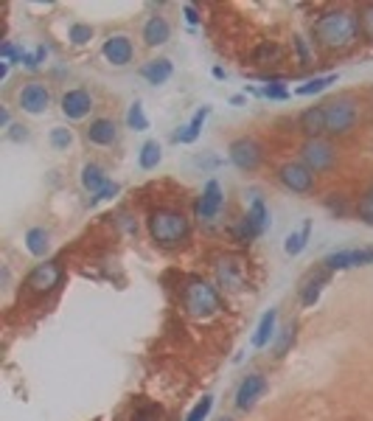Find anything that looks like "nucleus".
<instances>
[{
    "instance_id": "6ab92c4d",
    "label": "nucleus",
    "mask_w": 373,
    "mask_h": 421,
    "mask_svg": "<svg viewBox=\"0 0 373 421\" xmlns=\"http://www.w3.org/2000/svg\"><path fill=\"white\" fill-rule=\"evenodd\" d=\"M275 335H278V309H267V312L261 315V320H258L253 337H250V346H253V349H267V346H272Z\"/></svg>"
},
{
    "instance_id": "a18cd8bd",
    "label": "nucleus",
    "mask_w": 373,
    "mask_h": 421,
    "mask_svg": "<svg viewBox=\"0 0 373 421\" xmlns=\"http://www.w3.org/2000/svg\"><path fill=\"white\" fill-rule=\"evenodd\" d=\"M6 138L14 140V143H23V140L31 138V130H28L25 124H11V127L6 130Z\"/></svg>"
},
{
    "instance_id": "4468645a",
    "label": "nucleus",
    "mask_w": 373,
    "mask_h": 421,
    "mask_svg": "<svg viewBox=\"0 0 373 421\" xmlns=\"http://www.w3.org/2000/svg\"><path fill=\"white\" fill-rule=\"evenodd\" d=\"M96 107V99L87 87H71L59 96V113L68 121H84Z\"/></svg>"
},
{
    "instance_id": "09e8293b",
    "label": "nucleus",
    "mask_w": 373,
    "mask_h": 421,
    "mask_svg": "<svg viewBox=\"0 0 373 421\" xmlns=\"http://www.w3.org/2000/svg\"><path fill=\"white\" fill-rule=\"evenodd\" d=\"M0 127H3V130H8V127H11V113H8V107H3V110H0Z\"/></svg>"
},
{
    "instance_id": "e433bc0d",
    "label": "nucleus",
    "mask_w": 373,
    "mask_h": 421,
    "mask_svg": "<svg viewBox=\"0 0 373 421\" xmlns=\"http://www.w3.org/2000/svg\"><path fill=\"white\" fill-rule=\"evenodd\" d=\"M211 410H214V396L211 393H205L188 413H185V419L183 421H208V416H211Z\"/></svg>"
},
{
    "instance_id": "f3484780",
    "label": "nucleus",
    "mask_w": 373,
    "mask_h": 421,
    "mask_svg": "<svg viewBox=\"0 0 373 421\" xmlns=\"http://www.w3.org/2000/svg\"><path fill=\"white\" fill-rule=\"evenodd\" d=\"M141 40L147 48H160L171 40V23L163 14H149L141 26Z\"/></svg>"
},
{
    "instance_id": "de8ad7c7",
    "label": "nucleus",
    "mask_w": 373,
    "mask_h": 421,
    "mask_svg": "<svg viewBox=\"0 0 373 421\" xmlns=\"http://www.w3.org/2000/svg\"><path fill=\"white\" fill-rule=\"evenodd\" d=\"M118 225L121 228H127L130 233H138V222H130V213L124 211V213H118Z\"/></svg>"
},
{
    "instance_id": "f257e3e1",
    "label": "nucleus",
    "mask_w": 373,
    "mask_h": 421,
    "mask_svg": "<svg viewBox=\"0 0 373 421\" xmlns=\"http://www.w3.org/2000/svg\"><path fill=\"white\" fill-rule=\"evenodd\" d=\"M309 37H311L314 45H320V48L328 51V54H334V51H337V54L351 51V48L362 40L357 9H348V6H331V9L320 11V14L311 20Z\"/></svg>"
},
{
    "instance_id": "ea45409f",
    "label": "nucleus",
    "mask_w": 373,
    "mask_h": 421,
    "mask_svg": "<svg viewBox=\"0 0 373 421\" xmlns=\"http://www.w3.org/2000/svg\"><path fill=\"white\" fill-rule=\"evenodd\" d=\"M354 213H357V219H360V222H365V225H371V228H373V197L368 194V191H365V194L357 200Z\"/></svg>"
},
{
    "instance_id": "a19ab883",
    "label": "nucleus",
    "mask_w": 373,
    "mask_h": 421,
    "mask_svg": "<svg viewBox=\"0 0 373 421\" xmlns=\"http://www.w3.org/2000/svg\"><path fill=\"white\" fill-rule=\"evenodd\" d=\"M0 57H3V62H8V65H23L25 48H20V45H14V43H3V45H0Z\"/></svg>"
},
{
    "instance_id": "37998d69",
    "label": "nucleus",
    "mask_w": 373,
    "mask_h": 421,
    "mask_svg": "<svg viewBox=\"0 0 373 421\" xmlns=\"http://www.w3.org/2000/svg\"><path fill=\"white\" fill-rule=\"evenodd\" d=\"M261 96L270 99V101H289V99H292V90L278 82V84H264V87H261Z\"/></svg>"
},
{
    "instance_id": "ddd939ff",
    "label": "nucleus",
    "mask_w": 373,
    "mask_h": 421,
    "mask_svg": "<svg viewBox=\"0 0 373 421\" xmlns=\"http://www.w3.org/2000/svg\"><path fill=\"white\" fill-rule=\"evenodd\" d=\"M373 264V247H348V250H334L323 259V270L328 273H343L354 267H368Z\"/></svg>"
},
{
    "instance_id": "4be33fe9",
    "label": "nucleus",
    "mask_w": 373,
    "mask_h": 421,
    "mask_svg": "<svg viewBox=\"0 0 373 421\" xmlns=\"http://www.w3.org/2000/svg\"><path fill=\"white\" fill-rule=\"evenodd\" d=\"M79 183H81V189H84L90 197H96V194L110 183V177H107V172H104L101 163L87 160V163L81 166V172H79Z\"/></svg>"
},
{
    "instance_id": "c9c22d12",
    "label": "nucleus",
    "mask_w": 373,
    "mask_h": 421,
    "mask_svg": "<svg viewBox=\"0 0 373 421\" xmlns=\"http://www.w3.org/2000/svg\"><path fill=\"white\" fill-rule=\"evenodd\" d=\"M323 208L328 211L334 219H345V216L351 213V206H348V200H345L343 194H328V197L323 200Z\"/></svg>"
},
{
    "instance_id": "20e7f679",
    "label": "nucleus",
    "mask_w": 373,
    "mask_h": 421,
    "mask_svg": "<svg viewBox=\"0 0 373 421\" xmlns=\"http://www.w3.org/2000/svg\"><path fill=\"white\" fill-rule=\"evenodd\" d=\"M323 113H326V138H345L360 124V101L351 93H340L323 101Z\"/></svg>"
},
{
    "instance_id": "b1692460",
    "label": "nucleus",
    "mask_w": 373,
    "mask_h": 421,
    "mask_svg": "<svg viewBox=\"0 0 373 421\" xmlns=\"http://www.w3.org/2000/svg\"><path fill=\"white\" fill-rule=\"evenodd\" d=\"M141 79L151 84V87H160V84H166L171 76H174V65H171V60H166V57H157V60H149V62H144L141 68Z\"/></svg>"
},
{
    "instance_id": "a878e982",
    "label": "nucleus",
    "mask_w": 373,
    "mask_h": 421,
    "mask_svg": "<svg viewBox=\"0 0 373 421\" xmlns=\"http://www.w3.org/2000/svg\"><path fill=\"white\" fill-rule=\"evenodd\" d=\"M311 228H314V219H303L300 230H292V233H287V239H284V253H287V256L298 259L300 253H303V250L309 247V239H311Z\"/></svg>"
},
{
    "instance_id": "603ef678",
    "label": "nucleus",
    "mask_w": 373,
    "mask_h": 421,
    "mask_svg": "<svg viewBox=\"0 0 373 421\" xmlns=\"http://www.w3.org/2000/svg\"><path fill=\"white\" fill-rule=\"evenodd\" d=\"M230 104H233V107H236V104H244V96H233Z\"/></svg>"
},
{
    "instance_id": "c756f323",
    "label": "nucleus",
    "mask_w": 373,
    "mask_h": 421,
    "mask_svg": "<svg viewBox=\"0 0 373 421\" xmlns=\"http://www.w3.org/2000/svg\"><path fill=\"white\" fill-rule=\"evenodd\" d=\"M230 239H233L239 247H250L258 236H256V230H253L250 219H247V216H239V219L230 225Z\"/></svg>"
},
{
    "instance_id": "f03ea898",
    "label": "nucleus",
    "mask_w": 373,
    "mask_h": 421,
    "mask_svg": "<svg viewBox=\"0 0 373 421\" xmlns=\"http://www.w3.org/2000/svg\"><path fill=\"white\" fill-rule=\"evenodd\" d=\"M191 216L183 208H171V206H160L149 211L147 216V230L154 247L160 250H180L188 239H191Z\"/></svg>"
},
{
    "instance_id": "c85d7f7f",
    "label": "nucleus",
    "mask_w": 373,
    "mask_h": 421,
    "mask_svg": "<svg viewBox=\"0 0 373 421\" xmlns=\"http://www.w3.org/2000/svg\"><path fill=\"white\" fill-rule=\"evenodd\" d=\"M163 163V146L157 143V140H147L141 149H138V166L144 169V172H151V169H157Z\"/></svg>"
},
{
    "instance_id": "f8f14e48",
    "label": "nucleus",
    "mask_w": 373,
    "mask_h": 421,
    "mask_svg": "<svg viewBox=\"0 0 373 421\" xmlns=\"http://www.w3.org/2000/svg\"><path fill=\"white\" fill-rule=\"evenodd\" d=\"M267 388H270V382H267V376H264L261 371H253V374H247V376L239 382V388H236V396H233V405H236V410H241V413L253 410V408L258 405V399L267 393Z\"/></svg>"
},
{
    "instance_id": "8fccbe9b",
    "label": "nucleus",
    "mask_w": 373,
    "mask_h": 421,
    "mask_svg": "<svg viewBox=\"0 0 373 421\" xmlns=\"http://www.w3.org/2000/svg\"><path fill=\"white\" fill-rule=\"evenodd\" d=\"M8 68H11L8 62H0V82H6V79H8Z\"/></svg>"
},
{
    "instance_id": "393cba45",
    "label": "nucleus",
    "mask_w": 373,
    "mask_h": 421,
    "mask_svg": "<svg viewBox=\"0 0 373 421\" xmlns=\"http://www.w3.org/2000/svg\"><path fill=\"white\" fill-rule=\"evenodd\" d=\"M23 242L34 259H45L51 253V230H45V228H28Z\"/></svg>"
},
{
    "instance_id": "864d4df0",
    "label": "nucleus",
    "mask_w": 373,
    "mask_h": 421,
    "mask_svg": "<svg viewBox=\"0 0 373 421\" xmlns=\"http://www.w3.org/2000/svg\"><path fill=\"white\" fill-rule=\"evenodd\" d=\"M219 421H233V419H230V416H222V419H219Z\"/></svg>"
},
{
    "instance_id": "5fc2aeb1",
    "label": "nucleus",
    "mask_w": 373,
    "mask_h": 421,
    "mask_svg": "<svg viewBox=\"0 0 373 421\" xmlns=\"http://www.w3.org/2000/svg\"><path fill=\"white\" fill-rule=\"evenodd\" d=\"M368 194H371V197H373V183H371V189H368Z\"/></svg>"
},
{
    "instance_id": "cd10ccee",
    "label": "nucleus",
    "mask_w": 373,
    "mask_h": 421,
    "mask_svg": "<svg viewBox=\"0 0 373 421\" xmlns=\"http://www.w3.org/2000/svg\"><path fill=\"white\" fill-rule=\"evenodd\" d=\"M337 79H340V73H323V76H311V79H306L300 87H295V96H303V99H309V96H317V93L328 90L331 84H337Z\"/></svg>"
},
{
    "instance_id": "9b49d317",
    "label": "nucleus",
    "mask_w": 373,
    "mask_h": 421,
    "mask_svg": "<svg viewBox=\"0 0 373 421\" xmlns=\"http://www.w3.org/2000/svg\"><path fill=\"white\" fill-rule=\"evenodd\" d=\"M135 54H138V45L130 34L124 31H115V34H107V40L101 43V57L107 65L113 68H127L135 62Z\"/></svg>"
},
{
    "instance_id": "473e14b6",
    "label": "nucleus",
    "mask_w": 373,
    "mask_h": 421,
    "mask_svg": "<svg viewBox=\"0 0 373 421\" xmlns=\"http://www.w3.org/2000/svg\"><path fill=\"white\" fill-rule=\"evenodd\" d=\"M163 419V408L157 402H138L130 413V421H160Z\"/></svg>"
},
{
    "instance_id": "5701e85b",
    "label": "nucleus",
    "mask_w": 373,
    "mask_h": 421,
    "mask_svg": "<svg viewBox=\"0 0 373 421\" xmlns=\"http://www.w3.org/2000/svg\"><path fill=\"white\" fill-rule=\"evenodd\" d=\"M328 279H331V273H328V270H320V273H311L309 279L303 281V286H300V306H303V309L317 306L323 289L328 286Z\"/></svg>"
},
{
    "instance_id": "a211bd4d",
    "label": "nucleus",
    "mask_w": 373,
    "mask_h": 421,
    "mask_svg": "<svg viewBox=\"0 0 373 421\" xmlns=\"http://www.w3.org/2000/svg\"><path fill=\"white\" fill-rule=\"evenodd\" d=\"M208 116H211V107H208V104L197 107V110H194V116H191L185 124H180V127L174 130L171 140H174V143H183V146H188V143H197V138L202 135V127H205Z\"/></svg>"
},
{
    "instance_id": "aec40b11",
    "label": "nucleus",
    "mask_w": 373,
    "mask_h": 421,
    "mask_svg": "<svg viewBox=\"0 0 373 421\" xmlns=\"http://www.w3.org/2000/svg\"><path fill=\"white\" fill-rule=\"evenodd\" d=\"M298 130L306 138H326V113H323V104L306 107V110L300 113Z\"/></svg>"
},
{
    "instance_id": "1a4fd4ad",
    "label": "nucleus",
    "mask_w": 373,
    "mask_h": 421,
    "mask_svg": "<svg viewBox=\"0 0 373 421\" xmlns=\"http://www.w3.org/2000/svg\"><path fill=\"white\" fill-rule=\"evenodd\" d=\"M51 101H54V93H51V87L42 79H31V82H25L17 90V107L25 116H42V113H48Z\"/></svg>"
},
{
    "instance_id": "0eeeda50",
    "label": "nucleus",
    "mask_w": 373,
    "mask_h": 421,
    "mask_svg": "<svg viewBox=\"0 0 373 421\" xmlns=\"http://www.w3.org/2000/svg\"><path fill=\"white\" fill-rule=\"evenodd\" d=\"M222 208H224V189L217 177H211V180L202 186L200 197L194 200V219H197L200 225H211V222L219 219Z\"/></svg>"
},
{
    "instance_id": "412c9836",
    "label": "nucleus",
    "mask_w": 373,
    "mask_h": 421,
    "mask_svg": "<svg viewBox=\"0 0 373 421\" xmlns=\"http://www.w3.org/2000/svg\"><path fill=\"white\" fill-rule=\"evenodd\" d=\"M244 216L250 219V225H253V230H256L258 239H261V236L270 230V225H272L270 206H267V200H264L261 194H253V197H250V206H247V213H244Z\"/></svg>"
},
{
    "instance_id": "79ce46f5",
    "label": "nucleus",
    "mask_w": 373,
    "mask_h": 421,
    "mask_svg": "<svg viewBox=\"0 0 373 421\" xmlns=\"http://www.w3.org/2000/svg\"><path fill=\"white\" fill-rule=\"evenodd\" d=\"M311 40H306L303 34H295L292 37V48H295V54H298L300 65H311Z\"/></svg>"
},
{
    "instance_id": "423d86ee",
    "label": "nucleus",
    "mask_w": 373,
    "mask_h": 421,
    "mask_svg": "<svg viewBox=\"0 0 373 421\" xmlns=\"http://www.w3.org/2000/svg\"><path fill=\"white\" fill-rule=\"evenodd\" d=\"M264 157H267L264 143L258 138H253V135H241V138H233L227 143V160L239 172H244V174L258 172L261 163H264Z\"/></svg>"
},
{
    "instance_id": "bb28decb",
    "label": "nucleus",
    "mask_w": 373,
    "mask_h": 421,
    "mask_svg": "<svg viewBox=\"0 0 373 421\" xmlns=\"http://www.w3.org/2000/svg\"><path fill=\"white\" fill-rule=\"evenodd\" d=\"M295 340H298V323L292 320V323H287L284 329H278V335H275V340H272V357L275 359H284L289 349L295 346Z\"/></svg>"
},
{
    "instance_id": "39448f33",
    "label": "nucleus",
    "mask_w": 373,
    "mask_h": 421,
    "mask_svg": "<svg viewBox=\"0 0 373 421\" xmlns=\"http://www.w3.org/2000/svg\"><path fill=\"white\" fill-rule=\"evenodd\" d=\"M298 155V160L311 174H328L340 160L337 146H334L331 138H306L300 143Z\"/></svg>"
},
{
    "instance_id": "4c0bfd02",
    "label": "nucleus",
    "mask_w": 373,
    "mask_h": 421,
    "mask_svg": "<svg viewBox=\"0 0 373 421\" xmlns=\"http://www.w3.org/2000/svg\"><path fill=\"white\" fill-rule=\"evenodd\" d=\"M360 14V31H362V40L365 43H373V3H362L357 9Z\"/></svg>"
},
{
    "instance_id": "58836bf2",
    "label": "nucleus",
    "mask_w": 373,
    "mask_h": 421,
    "mask_svg": "<svg viewBox=\"0 0 373 421\" xmlns=\"http://www.w3.org/2000/svg\"><path fill=\"white\" fill-rule=\"evenodd\" d=\"M45 60H48V48H45V45H37L34 51H25V60H23V68H25V70H31V73H34V70H40V68H42V62H45Z\"/></svg>"
},
{
    "instance_id": "72a5a7b5",
    "label": "nucleus",
    "mask_w": 373,
    "mask_h": 421,
    "mask_svg": "<svg viewBox=\"0 0 373 421\" xmlns=\"http://www.w3.org/2000/svg\"><path fill=\"white\" fill-rule=\"evenodd\" d=\"M93 37H96V28L90 23H71L68 26V40H71V45H76V48L87 45Z\"/></svg>"
},
{
    "instance_id": "2eb2a0df",
    "label": "nucleus",
    "mask_w": 373,
    "mask_h": 421,
    "mask_svg": "<svg viewBox=\"0 0 373 421\" xmlns=\"http://www.w3.org/2000/svg\"><path fill=\"white\" fill-rule=\"evenodd\" d=\"M217 286L219 289H230V292H241L247 286V267L241 264V259L222 256L217 262Z\"/></svg>"
},
{
    "instance_id": "c03bdc74",
    "label": "nucleus",
    "mask_w": 373,
    "mask_h": 421,
    "mask_svg": "<svg viewBox=\"0 0 373 421\" xmlns=\"http://www.w3.org/2000/svg\"><path fill=\"white\" fill-rule=\"evenodd\" d=\"M118 194H121V183L110 180V183H107V186H104L96 197H90V203H87V206H90V208H96L98 203H107V200H113V197H118Z\"/></svg>"
},
{
    "instance_id": "49530a36",
    "label": "nucleus",
    "mask_w": 373,
    "mask_h": 421,
    "mask_svg": "<svg viewBox=\"0 0 373 421\" xmlns=\"http://www.w3.org/2000/svg\"><path fill=\"white\" fill-rule=\"evenodd\" d=\"M183 17H185V23H188L191 28L202 26V14H200V9H197L194 3H185V6H183Z\"/></svg>"
},
{
    "instance_id": "7c9ffc66",
    "label": "nucleus",
    "mask_w": 373,
    "mask_h": 421,
    "mask_svg": "<svg viewBox=\"0 0 373 421\" xmlns=\"http://www.w3.org/2000/svg\"><path fill=\"white\" fill-rule=\"evenodd\" d=\"M127 130H135V133H147L149 130V116H147L141 101H132L127 107Z\"/></svg>"
},
{
    "instance_id": "6e6552de",
    "label": "nucleus",
    "mask_w": 373,
    "mask_h": 421,
    "mask_svg": "<svg viewBox=\"0 0 373 421\" xmlns=\"http://www.w3.org/2000/svg\"><path fill=\"white\" fill-rule=\"evenodd\" d=\"M62 281H65V267H62V262H42V264H34L31 270H28V276H25V289L28 292H34V295H48V292H54L57 286H62Z\"/></svg>"
},
{
    "instance_id": "7ed1b4c3",
    "label": "nucleus",
    "mask_w": 373,
    "mask_h": 421,
    "mask_svg": "<svg viewBox=\"0 0 373 421\" xmlns=\"http://www.w3.org/2000/svg\"><path fill=\"white\" fill-rule=\"evenodd\" d=\"M180 306H183V312L188 318L208 320V318L224 312V295L214 281L202 279V276H191V279L183 284Z\"/></svg>"
},
{
    "instance_id": "9d476101",
    "label": "nucleus",
    "mask_w": 373,
    "mask_h": 421,
    "mask_svg": "<svg viewBox=\"0 0 373 421\" xmlns=\"http://www.w3.org/2000/svg\"><path fill=\"white\" fill-rule=\"evenodd\" d=\"M278 183L287 189V191H292V194H298V197H309V194H314V189H317V174H311L300 160H289V163H284V166H278Z\"/></svg>"
},
{
    "instance_id": "dca6fc26",
    "label": "nucleus",
    "mask_w": 373,
    "mask_h": 421,
    "mask_svg": "<svg viewBox=\"0 0 373 421\" xmlns=\"http://www.w3.org/2000/svg\"><path fill=\"white\" fill-rule=\"evenodd\" d=\"M121 138V130H118V121L110 118V116H98L87 124L84 130V140L93 143V146H115Z\"/></svg>"
},
{
    "instance_id": "f704fd0d",
    "label": "nucleus",
    "mask_w": 373,
    "mask_h": 421,
    "mask_svg": "<svg viewBox=\"0 0 373 421\" xmlns=\"http://www.w3.org/2000/svg\"><path fill=\"white\" fill-rule=\"evenodd\" d=\"M48 140H51V146L57 149V152H65V149H71L74 146V130L71 127H54L51 133H48Z\"/></svg>"
},
{
    "instance_id": "3c124183",
    "label": "nucleus",
    "mask_w": 373,
    "mask_h": 421,
    "mask_svg": "<svg viewBox=\"0 0 373 421\" xmlns=\"http://www.w3.org/2000/svg\"><path fill=\"white\" fill-rule=\"evenodd\" d=\"M211 73H214V79H219V82H222V79H227V70L219 68V65H217V68L211 70Z\"/></svg>"
},
{
    "instance_id": "2f4dec72",
    "label": "nucleus",
    "mask_w": 373,
    "mask_h": 421,
    "mask_svg": "<svg viewBox=\"0 0 373 421\" xmlns=\"http://www.w3.org/2000/svg\"><path fill=\"white\" fill-rule=\"evenodd\" d=\"M253 60H256V62H261V65H278V62L284 60V51H281V45H278V43H261V45L256 48Z\"/></svg>"
}]
</instances>
